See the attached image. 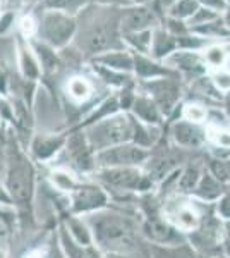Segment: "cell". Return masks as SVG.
<instances>
[{"instance_id": "obj_24", "label": "cell", "mask_w": 230, "mask_h": 258, "mask_svg": "<svg viewBox=\"0 0 230 258\" xmlns=\"http://www.w3.org/2000/svg\"><path fill=\"white\" fill-rule=\"evenodd\" d=\"M67 91L72 98L85 100V98H88V95H90L91 88H90V85H88L86 80H83V78H74V80L69 83Z\"/></svg>"}, {"instance_id": "obj_12", "label": "cell", "mask_w": 230, "mask_h": 258, "mask_svg": "<svg viewBox=\"0 0 230 258\" xmlns=\"http://www.w3.org/2000/svg\"><path fill=\"white\" fill-rule=\"evenodd\" d=\"M170 217H172L175 226L182 231H194L199 224L198 214L187 205H179L177 209L170 212Z\"/></svg>"}, {"instance_id": "obj_28", "label": "cell", "mask_w": 230, "mask_h": 258, "mask_svg": "<svg viewBox=\"0 0 230 258\" xmlns=\"http://www.w3.org/2000/svg\"><path fill=\"white\" fill-rule=\"evenodd\" d=\"M184 115H186V119L191 120V122H201V120L206 117V112L198 105H189L184 110Z\"/></svg>"}, {"instance_id": "obj_31", "label": "cell", "mask_w": 230, "mask_h": 258, "mask_svg": "<svg viewBox=\"0 0 230 258\" xmlns=\"http://www.w3.org/2000/svg\"><path fill=\"white\" fill-rule=\"evenodd\" d=\"M81 2H85V0H52L50 6L60 7V9H74V7H78Z\"/></svg>"}, {"instance_id": "obj_18", "label": "cell", "mask_w": 230, "mask_h": 258, "mask_svg": "<svg viewBox=\"0 0 230 258\" xmlns=\"http://www.w3.org/2000/svg\"><path fill=\"white\" fill-rule=\"evenodd\" d=\"M98 62L105 64L107 68H110V69H122V71H129V69H132V66H134L132 57L127 55V53H122V52L107 53V55L100 57Z\"/></svg>"}, {"instance_id": "obj_6", "label": "cell", "mask_w": 230, "mask_h": 258, "mask_svg": "<svg viewBox=\"0 0 230 258\" xmlns=\"http://www.w3.org/2000/svg\"><path fill=\"white\" fill-rule=\"evenodd\" d=\"M100 179L119 189H137L143 184V176L134 167H105L100 172Z\"/></svg>"}, {"instance_id": "obj_10", "label": "cell", "mask_w": 230, "mask_h": 258, "mask_svg": "<svg viewBox=\"0 0 230 258\" xmlns=\"http://www.w3.org/2000/svg\"><path fill=\"white\" fill-rule=\"evenodd\" d=\"M60 243H62V248H64L65 256H67V258H102V256H100V253L96 251L95 248L76 243V241L70 238L67 229H62Z\"/></svg>"}, {"instance_id": "obj_23", "label": "cell", "mask_w": 230, "mask_h": 258, "mask_svg": "<svg viewBox=\"0 0 230 258\" xmlns=\"http://www.w3.org/2000/svg\"><path fill=\"white\" fill-rule=\"evenodd\" d=\"M198 7H199L198 0H179L172 7V16L174 18H189V16L199 11Z\"/></svg>"}, {"instance_id": "obj_13", "label": "cell", "mask_w": 230, "mask_h": 258, "mask_svg": "<svg viewBox=\"0 0 230 258\" xmlns=\"http://www.w3.org/2000/svg\"><path fill=\"white\" fill-rule=\"evenodd\" d=\"M64 145V138H55V136H43V138L35 140V143L31 145L33 155L36 159H48L58 148Z\"/></svg>"}, {"instance_id": "obj_16", "label": "cell", "mask_w": 230, "mask_h": 258, "mask_svg": "<svg viewBox=\"0 0 230 258\" xmlns=\"http://www.w3.org/2000/svg\"><path fill=\"white\" fill-rule=\"evenodd\" d=\"M194 191L198 193V197H201L203 200H215L221 195L220 181H216L213 176L204 174V176L199 179V182Z\"/></svg>"}, {"instance_id": "obj_32", "label": "cell", "mask_w": 230, "mask_h": 258, "mask_svg": "<svg viewBox=\"0 0 230 258\" xmlns=\"http://www.w3.org/2000/svg\"><path fill=\"white\" fill-rule=\"evenodd\" d=\"M218 212L221 214V217L230 219V195L228 197H223L218 205Z\"/></svg>"}, {"instance_id": "obj_27", "label": "cell", "mask_w": 230, "mask_h": 258, "mask_svg": "<svg viewBox=\"0 0 230 258\" xmlns=\"http://www.w3.org/2000/svg\"><path fill=\"white\" fill-rule=\"evenodd\" d=\"M175 47V41L172 38H169V36L165 35H158L157 41H155V55L157 57H163L165 53H169L170 50Z\"/></svg>"}, {"instance_id": "obj_38", "label": "cell", "mask_w": 230, "mask_h": 258, "mask_svg": "<svg viewBox=\"0 0 230 258\" xmlns=\"http://www.w3.org/2000/svg\"><path fill=\"white\" fill-rule=\"evenodd\" d=\"M108 258H125L124 255H119V253H112V256H108Z\"/></svg>"}, {"instance_id": "obj_15", "label": "cell", "mask_w": 230, "mask_h": 258, "mask_svg": "<svg viewBox=\"0 0 230 258\" xmlns=\"http://www.w3.org/2000/svg\"><path fill=\"white\" fill-rule=\"evenodd\" d=\"M134 112L141 120L148 124H158L160 122V110L157 103H153L148 98H136L134 100Z\"/></svg>"}, {"instance_id": "obj_26", "label": "cell", "mask_w": 230, "mask_h": 258, "mask_svg": "<svg viewBox=\"0 0 230 258\" xmlns=\"http://www.w3.org/2000/svg\"><path fill=\"white\" fill-rule=\"evenodd\" d=\"M52 179H53V184H55L58 189L74 191V188H76V182H74V179L70 177V174H67V172H62V170H58V172H53Z\"/></svg>"}, {"instance_id": "obj_9", "label": "cell", "mask_w": 230, "mask_h": 258, "mask_svg": "<svg viewBox=\"0 0 230 258\" xmlns=\"http://www.w3.org/2000/svg\"><path fill=\"white\" fill-rule=\"evenodd\" d=\"M155 16L153 12L146 7H136V9H129L122 18V28L125 31H134L139 33L144 28H148L153 23Z\"/></svg>"}, {"instance_id": "obj_35", "label": "cell", "mask_w": 230, "mask_h": 258, "mask_svg": "<svg viewBox=\"0 0 230 258\" xmlns=\"http://www.w3.org/2000/svg\"><path fill=\"white\" fill-rule=\"evenodd\" d=\"M11 21H12V14H6V16H2V18H0V33H4L7 28H9Z\"/></svg>"}, {"instance_id": "obj_37", "label": "cell", "mask_w": 230, "mask_h": 258, "mask_svg": "<svg viewBox=\"0 0 230 258\" xmlns=\"http://www.w3.org/2000/svg\"><path fill=\"white\" fill-rule=\"evenodd\" d=\"M227 249L230 251V226H228V231H227Z\"/></svg>"}, {"instance_id": "obj_34", "label": "cell", "mask_w": 230, "mask_h": 258, "mask_svg": "<svg viewBox=\"0 0 230 258\" xmlns=\"http://www.w3.org/2000/svg\"><path fill=\"white\" fill-rule=\"evenodd\" d=\"M198 2H201L208 7H213V9H225L227 7L225 0H198Z\"/></svg>"}, {"instance_id": "obj_21", "label": "cell", "mask_w": 230, "mask_h": 258, "mask_svg": "<svg viewBox=\"0 0 230 258\" xmlns=\"http://www.w3.org/2000/svg\"><path fill=\"white\" fill-rule=\"evenodd\" d=\"M19 60H21V69H23L24 78H28V80H35V78L38 76V66H36L35 59L31 57L29 50L21 48Z\"/></svg>"}, {"instance_id": "obj_25", "label": "cell", "mask_w": 230, "mask_h": 258, "mask_svg": "<svg viewBox=\"0 0 230 258\" xmlns=\"http://www.w3.org/2000/svg\"><path fill=\"white\" fill-rule=\"evenodd\" d=\"M211 176L220 182H225L230 179V164L228 162H223V160H213L211 165Z\"/></svg>"}, {"instance_id": "obj_19", "label": "cell", "mask_w": 230, "mask_h": 258, "mask_svg": "<svg viewBox=\"0 0 230 258\" xmlns=\"http://www.w3.org/2000/svg\"><path fill=\"white\" fill-rule=\"evenodd\" d=\"M69 152L79 165H83V167L90 165V162H91L90 148H88V145L85 143V140H83L81 136H74V138L69 141Z\"/></svg>"}, {"instance_id": "obj_8", "label": "cell", "mask_w": 230, "mask_h": 258, "mask_svg": "<svg viewBox=\"0 0 230 258\" xmlns=\"http://www.w3.org/2000/svg\"><path fill=\"white\" fill-rule=\"evenodd\" d=\"M115 38V33L107 26H100V28H93L85 38V48L90 53H96L102 52V50H107L112 47Z\"/></svg>"}, {"instance_id": "obj_20", "label": "cell", "mask_w": 230, "mask_h": 258, "mask_svg": "<svg viewBox=\"0 0 230 258\" xmlns=\"http://www.w3.org/2000/svg\"><path fill=\"white\" fill-rule=\"evenodd\" d=\"M199 179H201V170L196 165H189L179 179V188H181V191H194Z\"/></svg>"}, {"instance_id": "obj_14", "label": "cell", "mask_w": 230, "mask_h": 258, "mask_svg": "<svg viewBox=\"0 0 230 258\" xmlns=\"http://www.w3.org/2000/svg\"><path fill=\"white\" fill-rule=\"evenodd\" d=\"M174 136L177 143L184 145V147H198L201 143V131L194 127L189 122H181L174 129Z\"/></svg>"}, {"instance_id": "obj_29", "label": "cell", "mask_w": 230, "mask_h": 258, "mask_svg": "<svg viewBox=\"0 0 230 258\" xmlns=\"http://www.w3.org/2000/svg\"><path fill=\"white\" fill-rule=\"evenodd\" d=\"M165 258H198L192 251H189L187 248H175V249H167L163 253Z\"/></svg>"}, {"instance_id": "obj_1", "label": "cell", "mask_w": 230, "mask_h": 258, "mask_svg": "<svg viewBox=\"0 0 230 258\" xmlns=\"http://www.w3.org/2000/svg\"><path fill=\"white\" fill-rule=\"evenodd\" d=\"M6 191L11 203L16 207L21 219L31 215L33 197H35V167L24 155L16 141L7 143V165H6Z\"/></svg>"}, {"instance_id": "obj_33", "label": "cell", "mask_w": 230, "mask_h": 258, "mask_svg": "<svg viewBox=\"0 0 230 258\" xmlns=\"http://www.w3.org/2000/svg\"><path fill=\"white\" fill-rule=\"evenodd\" d=\"M208 60L215 66H220L221 60H223V53H221V50H218V48L210 50V53H208Z\"/></svg>"}, {"instance_id": "obj_40", "label": "cell", "mask_w": 230, "mask_h": 258, "mask_svg": "<svg viewBox=\"0 0 230 258\" xmlns=\"http://www.w3.org/2000/svg\"><path fill=\"white\" fill-rule=\"evenodd\" d=\"M136 2H141V4H143V2H146V0H136Z\"/></svg>"}, {"instance_id": "obj_39", "label": "cell", "mask_w": 230, "mask_h": 258, "mask_svg": "<svg viewBox=\"0 0 230 258\" xmlns=\"http://www.w3.org/2000/svg\"><path fill=\"white\" fill-rule=\"evenodd\" d=\"M227 24L230 26V4H228V12H227Z\"/></svg>"}, {"instance_id": "obj_5", "label": "cell", "mask_w": 230, "mask_h": 258, "mask_svg": "<svg viewBox=\"0 0 230 258\" xmlns=\"http://www.w3.org/2000/svg\"><path fill=\"white\" fill-rule=\"evenodd\" d=\"M74 30H76L74 19L60 14V12H48L43 19V24H41L43 38L53 47H62L67 43Z\"/></svg>"}, {"instance_id": "obj_3", "label": "cell", "mask_w": 230, "mask_h": 258, "mask_svg": "<svg viewBox=\"0 0 230 258\" xmlns=\"http://www.w3.org/2000/svg\"><path fill=\"white\" fill-rule=\"evenodd\" d=\"M134 129L136 122L125 115L105 117L90 129L88 143L96 152H102V150L129 143L131 140H134Z\"/></svg>"}, {"instance_id": "obj_4", "label": "cell", "mask_w": 230, "mask_h": 258, "mask_svg": "<svg viewBox=\"0 0 230 258\" xmlns=\"http://www.w3.org/2000/svg\"><path fill=\"white\" fill-rule=\"evenodd\" d=\"M146 159H148V150L132 143L110 147L98 152L96 155L98 164L105 165V167H134V165L143 164Z\"/></svg>"}, {"instance_id": "obj_17", "label": "cell", "mask_w": 230, "mask_h": 258, "mask_svg": "<svg viewBox=\"0 0 230 258\" xmlns=\"http://www.w3.org/2000/svg\"><path fill=\"white\" fill-rule=\"evenodd\" d=\"M144 234L148 236L149 239L157 241V243H169L174 236L170 227H167L160 220H148V222L144 224Z\"/></svg>"}, {"instance_id": "obj_22", "label": "cell", "mask_w": 230, "mask_h": 258, "mask_svg": "<svg viewBox=\"0 0 230 258\" xmlns=\"http://www.w3.org/2000/svg\"><path fill=\"white\" fill-rule=\"evenodd\" d=\"M134 68L141 76L149 78V76H158V74H169L167 69H162L160 66L153 64V62L143 59V57H136L134 60Z\"/></svg>"}, {"instance_id": "obj_30", "label": "cell", "mask_w": 230, "mask_h": 258, "mask_svg": "<svg viewBox=\"0 0 230 258\" xmlns=\"http://www.w3.org/2000/svg\"><path fill=\"white\" fill-rule=\"evenodd\" d=\"M6 165H7V145H4L2 138H0V179L4 181L6 176Z\"/></svg>"}, {"instance_id": "obj_36", "label": "cell", "mask_w": 230, "mask_h": 258, "mask_svg": "<svg viewBox=\"0 0 230 258\" xmlns=\"http://www.w3.org/2000/svg\"><path fill=\"white\" fill-rule=\"evenodd\" d=\"M0 203H11V198H9V195H7V191H6V188H2L0 186Z\"/></svg>"}, {"instance_id": "obj_2", "label": "cell", "mask_w": 230, "mask_h": 258, "mask_svg": "<svg viewBox=\"0 0 230 258\" xmlns=\"http://www.w3.org/2000/svg\"><path fill=\"white\" fill-rule=\"evenodd\" d=\"M88 226L91 231V238L108 253L124 255L134 249V232L131 224L124 217L107 212H96L90 215Z\"/></svg>"}, {"instance_id": "obj_11", "label": "cell", "mask_w": 230, "mask_h": 258, "mask_svg": "<svg viewBox=\"0 0 230 258\" xmlns=\"http://www.w3.org/2000/svg\"><path fill=\"white\" fill-rule=\"evenodd\" d=\"M149 88H153L155 98H157V103L162 107V109H172V105L175 103V100L179 97V90L177 86L174 85L172 81H158V83H151Z\"/></svg>"}, {"instance_id": "obj_7", "label": "cell", "mask_w": 230, "mask_h": 258, "mask_svg": "<svg viewBox=\"0 0 230 258\" xmlns=\"http://www.w3.org/2000/svg\"><path fill=\"white\" fill-rule=\"evenodd\" d=\"M107 197L100 188L91 184L76 186L72 193V209L74 212L81 214V212H95L105 207Z\"/></svg>"}]
</instances>
